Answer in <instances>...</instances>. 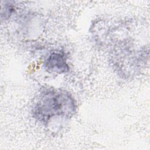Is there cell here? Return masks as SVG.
I'll return each instance as SVG.
<instances>
[{
  "mask_svg": "<svg viewBox=\"0 0 150 150\" xmlns=\"http://www.w3.org/2000/svg\"><path fill=\"white\" fill-rule=\"evenodd\" d=\"M76 111L74 100L63 90L47 89L39 97L33 114L39 121L47 123L56 117H71Z\"/></svg>",
  "mask_w": 150,
  "mask_h": 150,
  "instance_id": "1",
  "label": "cell"
},
{
  "mask_svg": "<svg viewBox=\"0 0 150 150\" xmlns=\"http://www.w3.org/2000/svg\"><path fill=\"white\" fill-rule=\"evenodd\" d=\"M45 67L48 71L56 73H63L69 69L66 56L58 52H54L48 56L45 61Z\"/></svg>",
  "mask_w": 150,
  "mask_h": 150,
  "instance_id": "2",
  "label": "cell"
}]
</instances>
